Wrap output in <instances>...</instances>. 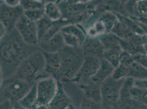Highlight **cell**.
Listing matches in <instances>:
<instances>
[{
	"mask_svg": "<svg viewBox=\"0 0 147 109\" xmlns=\"http://www.w3.org/2000/svg\"><path fill=\"white\" fill-rule=\"evenodd\" d=\"M129 78L135 80L147 79V69L139 63L134 62L129 67Z\"/></svg>",
	"mask_w": 147,
	"mask_h": 109,
	"instance_id": "23",
	"label": "cell"
},
{
	"mask_svg": "<svg viewBox=\"0 0 147 109\" xmlns=\"http://www.w3.org/2000/svg\"><path fill=\"white\" fill-rule=\"evenodd\" d=\"M129 68L120 64L115 68L111 76L113 79L119 80L129 78Z\"/></svg>",
	"mask_w": 147,
	"mask_h": 109,
	"instance_id": "30",
	"label": "cell"
},
{
	"mask_svg": "<svg viewBox=\"0 0 147 109\" xmlns=\"http://www.w3.org/2000/svg\"><path fill=\"white\" fill-rule=\"evenodd\" d=\"M15 29L27 45L37 46L39 43L36 23L31 21L23 15L19 20Z\"/></svg>",
	"mask_w": 147,
	"mask_h": 109,
	"instance_id": "8",
	"label": "cell"
},
{
	"mask_svg": "<svg viewBox=\"0 0 147 109\" xmlns=\"http://www.w3.org/2000/svg\"><path fill=\"white\" fill-rule=\"evenodd\" d=\"M19 102L27 109H37L38 104L36 84L31 88L29 92Z\"/></svg>",
	"mask_w": 147,
	"mask_h": 109,
	"instance_id": "17",
	"label": "cell"
},
{
	"mask_svg": "<svg viewBox=\"0 0 147 109\" xmlns=\"http://www.w3.org/2000/svg\"><path fill=\"white\" fill-rule=\"evenodd\" d=\"M44 11L45 15L52 21H59L63 17V13L60 7L54 2L45 3Z\"/></svg>",
	"mask_w": 147,
	"mask_h": 109,
	"instance_id": "16",
	"label": "cell"
},
{
	"mask_svg": "<svg viewBox=\"0 0 147 109\" xmlns=\"http://www.w3.org/2000/svg\"><path fill=\"white\" fill-rule=\"evenodd\" d=\"M123 51L121 48L104 50L103 58L108 61L115 68L120 64V56Z\"/></svg>",
	"mask_w": 147,
	"mask_h": 109,
	"instance_id": "24",
	"label": "cell"
},
{
	"mask_svg": "<svg viewBox=\"0 0 147 109\" xmlns=\"http://www.w3.org/2000/svg\"><path fill=\"white\" fill-rule=\"evenodd\" d=\"M55 21H52L49 18H48L46 15H45L42 18L39 20L36 23L37 29L38 36V39L40 41L42 38L45 34L49 30V29L52 27Z\"/></svg>",
	"mask_w": 147,
	"mask_h": 109,
	"instance_id": "25",
	"label": "cell"
},
{
	"mask_svg": "<svg viewBox=\"0 0 147 109\" xmlns=\"http://www.w3.org/2000/svg\"><path fill=\"white\" fill-rule=\"evenodd\" d=\"M14 102L10 100H5L1 102V109H14Z\"/></svg>",
	"mask_w": 147,
	"mask_h": 109,
	"instance_id": "34",
	"label": "cell"
},
{
	"mask_svg": "<svg viewBox=\"0 0 147 109\" xmlns=\"http://www.w3.org/2000/svg\"><path fill=\"white\" fill-rule=\"evenodd\" d=\"M111 32L119 38L125 41L129 40L135 35V33L126 25L119 20H118Z\"/></svg>",
	"mask_w": 147,
	"mask_h": 109,
	"instance_id": "19",
	"label": "cell"
},
{
	"mask_svg": "<svg viewBox=\"0 0 147 109\" xmlns=\"http://www.w3.org/2000/svg\"><path fill=\"white\" fill-rule=\"evenodd\" d=\"M14 109H27L24 107L19 102H14V106H13Z\"/></svg>",
	"mask_w": 147,
	"mask_h": 109,
	"instance_id": "37",
	"label": "cell"
},
{
	"mask_svg": "<svg viewBox=\"0 0 147 109\" xmlns=\"http://www.w3.org/2000/svg\"><path fill=\"white\" fill-rule=\"evenodd\" d=\"M114 69V67L108 61L104 58L100 59V64L98 71L90 80L89 82L101 85L106 79L112 75Z\"/></svg>",
	"mask_w": 147,
	"mask_h": 109,
	"instance_id": "13",
	"label": "cell"
},
{
	"mask_svg": "<svg viewBox=\"0 0 147 109\" xmlns=\"http://www.w3.org/2000/svg\"><path fill=\"white\" fill-rule=\"evenodd\" d=\"M79 86L83 92L84 97L98 103H103L100 85L88 82Z\"/></svg>",
	"mask_w": 147,
	"mask_h": 109,
	"instance_id": "15",
	"label": "cell"
},
{
	"mask_svg": "<svg viewBox=\"0 0 147 109\" xmlns=\"http://www.w3.org/2000/svg\"><path fill=\"white\" fill-rule=\"evenodd\" d=\"M100 64V59L93 56H85L79 71L73 79L70 81L79 85L88 83L92 77L97 72Z\"/></svg>",
	"mask_w": 147,
	"mask_h": 109,
	"instance_id": "7",
	"label": "cell"
},
{
	"mask_svg": "<svg viewBox=\"0 0 147 109\" xmlns=\"http://www.w3.org/2000/svg\"><path fill=\"white\" fill-rule=\"evenodd\" d=\"M58 82L53 76L43 78L37 82L38 106H47L51 103L57 93Z\"/></svg>",
	"mask_w": 147,
	"mask_h": 109,
	"instance_id": "5",
	"label": "cell"
},
{
	"mask_svg": "<svg viewBox=\"0 0 147 109\" xmlns=\"http://www.w3.org/2000/svg\"><path fill=\"white\" fill-rule=\"evenodd\" d=\"M147 14V0L135 1L134 15L131 18H138Z\"/></svg>",
	"mask_w": 147,
	"mask_h": 109,
	"instance_id": "27",
	"label": "cell"
},
{
	"mask_svg": "<svg viewBox=\"0 0 147 109\" xmlns=\"http://www.w3.org/2000/svg\"><path fill=\"white\" fill-rule=\"evenodd\" d=\"M134 56L128 53L123 51L120 56V64L126 67H129L134 62Z\"/></svg>",
	"mask_w": 147,
	"mask_h": 109,
	"instance_id": "32",
	"label": "cell"
},
{
	"mask_svg": "<svg viewBox=\"0 0 147 109\" xmlns=\"http://www.w3.org/2000/svg\"><path fill=\"white\" fill-rule=\"evenodd\" d=\"M105 106L103 103L94 102L90 99L83 97L79 109H104Z\"/></svg>",
	"mask_w": 147,
	"mask_h": 109,
	"instance_id": "29",
	"label": "cell"
},
{
	"mask_svg": "<svg viewBox=\"0 0 147 109\" xmlns=\"http://www.w3.org/2000/svg\"><path fill=\"white\" fill-rule=\"evenodd\" d=\"M98 38L103 45L104 50L121 48L120 44V38L111 32L104 34Z\"/></svg>",
	"mask_w": 147,
	"mask_h": 109,
	"instance_id": "20",
	"label": "cell"
},
{
	"mask_svg": "<svg viewBox=\"0 0 147 109\" xmlns=\"http://www.w3.org/2000/svg\"><path fill=\"white\" fill-rule=\"evenodd\" d=\"M125 79L117 80L113 79L111 76L101 84V93L103 104L105 106H115L120 99L121 89Z\"/></svg>",
	"mask_w": 147,
	"mask_h": 109,
	"instance_id": "6",
	"label": "cell"
},
{
	"mask_svg": "<svg viewBox=\"0 0 147 109\" xmlns=\"http://www.w3.org/2000/svg\"><path fill=\"white\" fill-rule=\"evenodd\" d=\"M104 109H115V106H111V105H107L105 106V108Z\"/></svg>",
	"mask_w": 147,
	"mask_h": 109,
	"instance_id": "39",
	"label": "cell"
},
{
	"mask_svg": "<svg viewBox=\"0 0 147 109\" xmlns=\"http://www.w3.org/2000/svg\"><path fill=\"white\" fill-rule=\"evenodd\" d=\"M138 23L139 25L140 26V27H141L142 30L143 31L144 33L147 35V25L143 24H141V23H138Z\"/></svg>",
	"mask_w": 147,
	"mask_h": 109,
	"instance_id": "38",
	"label": "cell"
},
{
	"mask_svg": "<svg viewBox=\"0 0 147 109\" xmlns=\"http://www.w3.org/2000/svg\"><path fill=\"white\" fill-rule=\"evenodd\" d=\"M115 109H147V106L140 100L130 98L127 100H119L117 103Z\"/></svg>",
	"mask_w": 147,
	"mask_h": 109,
	"instance_id": "21",
	"label": "cell"
},
{
	"mask_svg": "<svg viewBox=\"0 0 147 109\" xmlns=\"http://www.w3.org/2000/svg\"><path fill=\"white\" fill-rule=\"evenodd\" d=\"M98 19L103 23L107 30V33L111 32L119 20L117 14L109 11L103 12L99 15Z\"/></svg>",
	"mask_w": 147,
	"mask_h": 109,
	"instance_id": "18",
	"label": "cell"
},
{
	"mask_svg": "<svg viewBox=\"0 0 147 109\" xmlns=\"http://www.w3.org/2000/svg\"><path fill=\"white\" fill-rule=\"evenodd\" d=\"M39 48L27 45L14 29L1 38L2 80L13 76L20 64Z\"/></svg>",
	"mask_w": 147,
	"mask_h": 109,
	"instance_id": "1",
	"label": "cell"
},
{
	"mask_svg": "<svg viewBox=\"0 0 147 109\" xmlns=\"http://www.w3.org/2000/svg\"><path fill=\"white\" fill-rule=\"evenodd\" d=\"M134 83L135 79L132 78H127L125 79L121 89L119 100H125L131 98V90L132 88L134 86Z\"/></svg>",
	"mask_w": 147,
	"mask_h": 109,
	"instance_id": "26",
	"label": "cell"
},
{
	"mask_svg": "<svg viewBox=\"0 0 147 109\" xmlns=\"http://www.w3.org/2000/svg\"><path fill=\"white\" fill-rule=\"evenodd\" d=\"M144 51H145V53L147 54V44H146L144 46Z\"/></svg>",
	"mask_w": 147,
	"mask_h": 109,
	"instance_id": "41",
	"label": "cell"
},
{
	"mask_svg": "<svg viewBox=\"0 0 147 109\" xmlns=\"http://www.w3.org/2000/svg\"><path fill=\"white\" fill-rule=\"evenodd\" d=\"M61 64L55 79L70 81L79 71L85 58L82 48H73L66 46L61 51Z\"/></svg>",
	"mask_w": 147,
	"mask_h": 109,
	"instance_id": "3",
	"label": "cell"
},
{
	"mask_svg": "<svg viewBox=\"0 0 147 109\" xmlns=\"http://www.w3.org/2000/svg\"><path fill=\"white\" fill-rule=\"evenodd\" d=\"M1 24L6 28L7 32L15 29L19 20L24 15V9L19 5L11 7L7 5L4 1H1Z\"/></svg>",
	"mask_w": 147,
	"mask_h": 109,
	"instance_id": "9",
	"label": "cell"
},
{
	"mask_svg": "<svg viewBox=\"0 0 147 109\" xmlns=\"http://www.w3.org/2000/svg\"><path fill=\"white\" fill-rule=\"evenodd\" d=\"M43 53L46 58V73L49 76H53L55 78L61 67V53L60 52L55 54H48L45 53Z\"/></svg>",
	"mask_w": 147,
	"mask_h": 109,
	"instance_id": "14",
	"label": "cell"
},
{
	"mask_svg": "<svg viewBox=\"0 0 147 109\" xmlns=\"http://www.w3.org/2000/svg\"><path fill=\"white\" fill-rule=\"evenodd\" d=\"M81 48L85 56H93L99 59L103 58L104 46L98 38L87 37L85 42Z\"/></svg>",
	"mask_w": 147,
	"mask_h": 109,
	"instance_id": "11",
	"label": "cell"
},
{
	"mask_svg": "<svg viewBox=\"0 0 147 109\" xmlns=\"http://www.w3.org/2000/svg\"><path fill=\"white\" fill-rule=\"evenodd\" d=\"M24 15L31 21L36 23L45 15L44 9H28L24 11Z\"/></svg>",
	"mask_w": 147,
	"mask_h": 109,
	"instance_id": "28",
	"label": "cell"
},
{
	"mask_svg": "<svg viewBox=\"0 0 147 109\" xmlns=\"http://www.w3.org/2000/svg\"><path fill=\"white\" fill-rule=\"evenodd\" d=\"M67 109H69V108H67Z\"/></svg>",
	"mask_w": 147,
	"mask_h": 109,
	"instance_id": "42",
	"label": "cell"
},
{
	"mask_svg": "<svg viewBox=\"0 0 147 109\" xmlns=\"http://www.w3.org/2000/svg\"><path fill=\"white\" fill-rule=\"evenodd\" d=\"M69 109H76V107L73 104H71L69 106Z\"/></svg>",
	"mask_w": 147,
	"mask_h": 109,
	"instance_id": "40",
	"label": "cell"
},
{
	"mask_svg": "<svg viewBox=\"0 0 147 109\" xmlns=\"http://www.w3.org/2000/svg\"><path fill=\"white\" fill-rule=\"evenodd\" d=\"M36 83L13 77L2 80L1 85V102L10 100L19 102L29 92Z\"/></svg>",
	"mask_w": 147,
	"mask_h": 109,
	"instance_id": "4",
	"label": "cell"
},
{
	"mask_svg": "<svg viewBox=\"0 0 147 109\" xmlns=\"http://www.w3.org/2000/svg\"><path fill=\"white\" fill-rule=\"evenodd\" d=\"M38 46L43 53L48 54L59 53L66 47L61 31L49 40L44 42L40 43Z\"/></svg>",
	"mask_w": 147,
	"mask_h": 109,
	"instance_id": "10",
	"label": "cell"
},
{
	"mask_svg": "<svg viewBox=\"0 0 147 109\" xmlns=\"http://www.w3.org/2000/svg\"><path fill=\"white\" fill-rule=\"evenodd\" d=\"M20 5L24 11L35 9H44L45 3L41 1H20Z\"/></svg>",
	"mask_w": 147,
	"mask_h": 109,
	"instance_id": "31",
	"label": "cell"
},
{
	"mask_svg": "<svg viewBox=\"0 0 147 109\" xmlns=\"http://www.w3.org/2000/svg\"><path fill=\"white\" fill-rule=\"evenodd\" d=\"M120 44L123 51L132 54L133 56L145 53L144 46L138 45L129 40L125 41L120 38Z\"/></svg>",
	"mask_w": 147,
	"mask_h": 109,
	"instance_id": "22",
	"label": "cell"
},
{
	"mask_svg": "<svg viewBox=\"0 0 147 109\" xmlns=\"http://www.w3.org/2000/svg\"><path fill=\"white\" fill-rule=\"evenodd\" d=\"M7 5L11 7H17L20 5V1L18 0H6L4 1Z\"/></svg>",
	"mask_w": 147,
	"mask_h": 109,
	"instance_id": "36",
	"label": "cell"
},
{
	"mask_svg": "<svg viewBox=\"0 0 147 109\" xmlns=\"http://www.w3.org/2000/svg\"><path fill=\"white\" fill-rule=\"evenodd\" d=\"M45 69V56L39 49L30 54L20 64L12 77L37 83L41 79L50 77L46 73Z\"/></svg>",
	"mask_w": 147,
	"mask_h": 109,
	"instance_id": "2",
	"label": "cell"
},
{
	"mask_svg": "<svg viewBox=\"0 0 147 109\" xmlns=\"http://www.w3.org/2000/svg\"><path fill=\"white\" fill-rule=\"evenodd\" d=\"M134 61L147 69V54L146 53L137 54L134 56Z\"/></svg>",
	"mask_w": 147,
	"mask_h": 109,
	"instance_id": "33",
	"label": "cell"
},
{
	"mask_svg": "<svg viewBox=\"0 0 147 109\" xmlns=\"http://www.w3.org/2000/svg\"><path fill=\"white\" fill-rule=\"evenodd\" d=\"M71 104L69 97L64 91L61 81H59L57 93L51 103L47 105V109H67Z\"/></svg>",
	"mask_w": 147,
	"mask_h": 109,
	"instance_id": "12",
	"label": "cell"
},
{
	"mask_svg": "<svg viewBox=\"0 0 147 109\" xmlns=\"http://www.w3.org/2000/svg\"><path fill=\"white\" fill-rule=\"evenodd\" d=\"M134 86L145 90H147V79L135 80Z\"/></svg>",
	"mask_w": 147,
	"mask_h": 109,
	"instance_id": "35",
	"label": "cell"
}]
</instances>
